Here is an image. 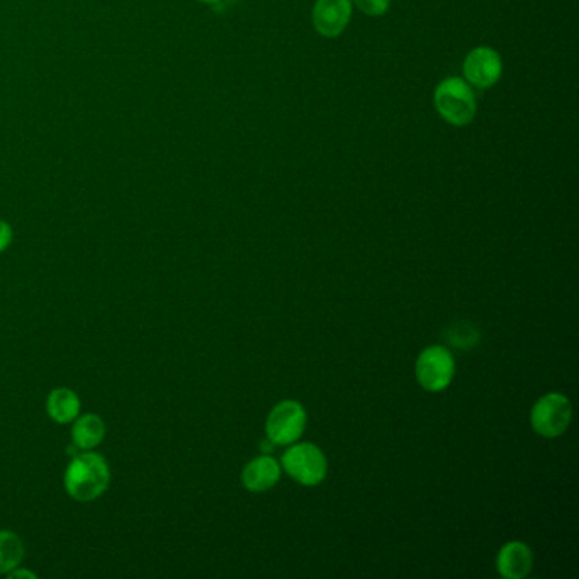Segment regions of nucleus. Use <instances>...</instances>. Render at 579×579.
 <instances>
[{
  "mask_svg": "<svg viewBox=\"0 0 579 579\" xmlns=\"http://www.w3.org/2000/svg\"><path fill=\"white\" fill-rule=\"evenodd\" d=\"M111 483V469L101 454L84 450L68 464L65 490L70 498L89 503L106 493Z\"/></svg>",
  "mask_w": 579,
  "mask_h": 579,
  "instance_id": "1",
  "label": "nucleus"
},
{
  "mask_svg": "<svg viewBox=\"0 0 579 579\" xmlns=\"http://www.w3.org/2000/svg\"><path fill=\"white\" fill-rule=\"evenodd\" d=\"M433 106L440 118L454 128H466L478 114L474 89L462 77H445L433 90Z\"/></svg>",
  "mask_w": 579,
  "mask_h": 579,
  "instance_id": "2",
  "label": "nucleus"
},
{
  "mask_svg": "<svg viewBox=\"0 0 579 579\" xmlns=\"http://www.w3.org/2000/svg\"><path fill=\"white\" fill-rule=\"evenodd\" d=\"M503 70L505 65L500 51L491 46H476L462 62V79L473 89L488 90L500 82Z\"/></svg>",
  "mask_w": 579,
  "mask_h": 579,
  "instance_id": "3",
  "label": "nucleus"
},
{
  "mask_svg": "<svg viewBox=\"0 0 579 579\" xmlns=\"http://www.w3.org/2000/svg\"><path fill=\"white\" fill-rule=\"evenodd\" d=\"M282 466L291 478L304 486H316L327 476V459L313 444L291 447L282 457Z\"/></svg>",
  "mask_w": 579,
  "mask_h": 579,
  "instance_id": "4",
  "label": "nucleus"
},
{
  "mask_svg": "<svg viewBox=\"0 0 579 579\" xmlns=\"http://www.w3.org/2000/svg\"><path fill=\"white\" fill-rule=\"evenodd\" d=\"M573 408L568 398L563 394H547L535 403L532 410V427L535 432L544 435V437H557L566 432L571 422Z\"/></svg>",
  "mask_w": 579,
  "mask_h": 579,
  "instance_id": "5",
  "label": "nucleus"
},
{
  "mask_svg": "<svg viewBox=\"0 0 579 579\" xmlns=\"http://www.w3.org/2000/svg\"><path fill=\"white\" fill-rule=\"evenodd\" d=\"M454 359L444 347H428L416 362V377L428 391H442L454 377Z\"/></svg>",
  "mask_w": 579,
  "mask_h": 579,
  "instance_id": "6",
  "label": "nucleus"
},
{
  "mask_svg": "<svg viewBox=\"0 0 579 579\" xmlns=\"http://www.w3.org/2000/svg\"><path fill=\"white\" fill-rule=\"evenodd\" d=\"M306 413L296 401H282L270 413L267 435L276 445L294 444L303 435Z\"/></svg>",
  "mask_w": 579,
  "mask_h": 579,
  "instance_id": "7",
  "label": "nucleus"
},
{
  "mask_svg": "<svg viewBox=\"0 0 579 579\" xmlns=\"http://www.w3.org/2000/svg\"><path fill=\"white\" fill-rule=\"evenodd\" d=\"M354 14L352 0H316L311 21L316 33L333 40L345 33Z\"/></svg>",
  "mask_w": 579,
  "mask_h": 579,
  "instance_id": "8",
  "label": "nucleus"
},
{
  "mask_svg": "<svg viewBox=\"0 0 579 579\" xmlns=\"http://www.w3.org/2000/svg\"><path fill=\"white\" fill-rule=\"evenodd\" d=\"M496 566L503 578H525L532 571L534 556L529 546H525L522 542H510L498 554Z\"/></svg>",
  "mask_w": 579,
  "mask_h": 579,
  "instance_id": "9",
  "label": "nucleus"
},
{
  "mask_svg": "<svg viewBox=\"0 0 579 579\" xmlns=\"http://www.w3.org/2000/svg\"><path fill=\"white\" fill-rule=\"evenodd\" d=\"M281 478V467L270 456L257 457L243 469V484L253 493L267 491Z\"/></svg>",
  "mask_w": 579,
  "mask_h": 579,
  "instance_id": "10",
  "label": "nucleus"
},
{
  "mask_svg": "<svg viewBox=\"0 0 579 579\" xmlns=\"http://www.w3.org/2000/svg\"><path fill=\"white\" fill-rule=\"evenodd\" d=\"M46 411L55 423L67 425L80 415L79 396L68 388L53 389L46 400Z\"/></svg>",
  "mask_w": 579,
  "mask_h": 579,
  "instance_id": "11",
  "label": "nucleus"
},
{
  "mask_svg": "<svg viewBox=\"0 0 579 579\" xmlns=\"http://www.w3.org/2000/svg\"><path fill=\"white\" fill-rule=\"evenodd\" d=\"M106 437V425L101 416L94 413L77 416L72 427V440L80 450L96 449Z\"/></svg>",
  "mask_w": 579,
  "mask_h": 579,
  "instance_id": "12",
  "label": "nucleus"
},
{
  "mask_svg": "<svg viewBox=\"0 0 579 579\" xmlns=\"http://www.w3.org/2000/svg\"><path fill=\"white\" fill-rule=\"evenodd\" d=\"M24 544L19 535L0 530V574H9L23 561Z\"/></svg>",
  "mask_w": 579,
  "mask_h": 579,
  "instance_id": "13",
  "label": "nucleus"
},
{
  "mask_svg": "<svg viewBox=\"0 0 579 579\" xmlns=\"http://www.w3.org/2000/svg\"><path fill=\"white\" fill-rule=\"evenodd\" d=\"M352 4L369 17L386 16L391 9V0H352Z\"/></svg>",
  "mask_w": 579,
  "mask_h": 579,
  "instance_id": "14",
  "label": "nucleus"
},
{
  "mask_svg": "<svg viewBox=\"0 0 579 579\" xmlns=\"http://www.w3.org/2000/svg\"><path fill=\"white\" fill-rule=\"evenodd\" d=\"M12 237L14 233H12L11 225L7 221L0 220V253L6 252L12 243Z\"/></svg>",
  "mask_w": 579,
  "mask_h": 579,
  "instance_id": "15",
  "label": "nucleus"
},
{
  "mask_svg": "<svg viewBox=\"0 0 579 579\" xmlns=\"http://www.w3.org/2000/svg\"><path fill=\"white\" fill-rule=\"evenodd\" d=\"M199 4H206V6H214V4H218L221 0H197Z\"/></svg>",
  "mask_w": 579,
  "mask_h": 579,
  "instance_id": "16",
  "label": "nucleus"
}]
</instances>
